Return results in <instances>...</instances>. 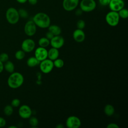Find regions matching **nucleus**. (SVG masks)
<instances>
[{
  "mask_svg": "<svg viewBox=\"0 0 128 128\" xmlns=\"http://www.w3.org/2000/svg\"><path fill=\"white\" fill-rule=\"evenodd\" d=\"M20 101L18 98H14L11 102V106L14 108H16L20 106Z\"/></svg>",
  "mask_w": 128,
  "mask_h": 128,
  "instance_id": "30",
  "label": "nucleus"
},
{
  "mask_svg": "<svg viewBox=\"0 0 128 128\" xmlns=\"http://www.w3.org/2000/svg\"><path fill=\"white\" fill-rule=\"evenodd\" d=\"M108 6L111 10L118 12L124 8V2L123 0H110Z\"/></svg>",
  "mask_w": 128,
  "mask_h": 128,
  "instance_id": "14",
  "label": "nucleus"
},
{
  "mask_svg": "<svg viewBox=\"0 0 128 128\" xmlns=\"http://www.w3.org/2000/svg\"><path fill=\"white\" fill-rule=\"evenodd\" d=\"M107 128H119L120 126L116 123H110L106 126Z\"/></svg>",
  "mask_w": 128,
  "mask_h": 128,
  "instance_id": "33",
  "label": "nucleus"
},
{
  "mask_svg": "<svg viewBox=\"0 0 128 128\" xmlns=\"http://www.w3.org/2000/svg\"><path fill=\"white\" fill-rule=\"evenodd\" d=\"M54 66L56 67V68H60L64 66V62L61 58H56L53 61Z\"/></svg>",
  "mask_w": 128,
  "mask_h": 128,
  "instance_id": "24",
  "label": "nucleus"
},
{
  "mask_svg": "<svg viewBox=\"0 0 128 128\" xmlns=\"http://www.w3.org/2000/svg\"><path fill=\"white\" fill-rule=\"evenodd\" d=\"M34 56L39 62L46 60L48 58V50L46 48L39 46L35 50Z\"/></svg>",
  "mask_w": 128,
  "mask_h": 128,
  "instance_id": "13",
  "label": "nucleus"
},
{
  "mask_svg": "<svg viewBox=\"0 0 128 128\" xmlns=\"http://www.w3.org/2000/svg\"><path fill=\"white\" fill-rule=\"evenodd\" d=\"M114 108L110 104H107L104 108V112L107 116H112L114 113Z\"/></svg>",
  "mask_w": 128,
  "mask_h": 128,
  "instance_id": "18",
  "label": "nucleus"
},
{
  "mask_svg": "<svg viewBox=\"0 0 128 128\" xmlns=\"http://www.w3.org/2000/svg\"><path fill=\"white\" fill-rule=\"evenodd\" d=\"M4 70V64H3V62H2L0 60V73H1L3 70Z\"/></svg>",
  "mask_w": 128,
  "mask_h": 128,
  "instance_id": "37",
  "label": "nucleus"
},
{
  "mask_svg": "<svg viewBox=\"0 0 128 128\" xmlns=\"http://www.w3.org/2000/svg\"><path fill=\"white\" fill-rule=\"evenodd\" d=\"M79 4V0H63L62 6L64 9L68 12L75 10Z\"/></svg>",
  "mask_w": 128,
  "mask_h": 128,
  "instance_id": "11",
  "label": "nucleus"
},
{
  "mask_svg": "<svg viewBox=\"0 0 128 128\" xmlns=\"http://www.w3.org/2000/svg\"><path fill=\"white\" fill-rule=\"evenodd\" d=\"M8 128H17V126H8Z\"/></svg>",
  "mask_w": 128,
  "mask_h": 128,
  "instance_id": "40",
  "label": "nucleus"
},
{
  "mask_svg": "<svg viewBox=\"0 0 128 128\" xmlns=\"http://www.w3.org/2000/svg\"><path fill=\"white\" fill-rule=\"evenodd\" d=\"M24 78L22 74L18 72H13L8 76L7 83L8 86L16 89L20 88L24 83Z\"/></svg>",
  "mask_w": 128,
  "mask_h": 128,
  "instance_id": "2",
  "label": "nucleus"
},
{
  "mask_svg": "<svg viewBox=\"0 0 128 128\" xmlns=\"http://www.w3.org/2000/svg\"><path fill=\"white\" fill-rule=\"evenodd\" d=\"M81 124L80 120L75 116H68L66 122V126L68 128H78L80 126Z\"/></svg>",
  "mask_w": 128,
  "mask_h": 128,
  "instance_id": "7",
  "label": "nucleus"
},
{
  "mask_svg": "<svg viewBox=\"0 0 128 128\" xmlns=\"http://www.w3.org/2000/svg\"><path fill=\"white\" fill-rule=\"evenodd\" d=\"M8 55L6 52H2L0 54V60L2 62H5L8 60Z\"/></svg>",
  "mask_w": 128,
  "mask_h": 128,
  "instance_id": "29",
  "label": "nucleus"
},
{
  "mask_svg": "<svg viewBox=\"0 0 128 128\" xmlns=\"http://www.w3.org/2000/svg\"><path fill=\"white\" fill-rule=\"evenodd\" d=\"M29 124L32 128H36L38 124V119L34 116H30L29 118Z\"/></svg>",
  "mask_w": 128,
  "mask_h": 128,
  "instance_id": "25",
  "label": "nucleus"
},
{
  "mask_svg": "<svg viewBox=\"0 0 128 128\" xmlns=\"http://www.w3.org/2000/svg\"><path fill=\"white\" fill-rule=\"evenodd\" d=\"M4 69L9 73H12L14 70V66L12 62L10 60H8L5 62V64H4Z\"/></svg>",
  "mask_w": 128,
  "mask_h": 128,
  "instance_id": "19",
  "label": "nucleus"
},
{
  "mask_svg": "<svg viewBox=\"0 0 128 128\" xmlns=\"http://www.w3.org/2000/svg\"><path fill=\"white\" fill-rule=\"evenodd\" d=\"M64 127V126L62 124H58L56 126V128H63Z\"/></svg>",
  "mask_w": 128,
  "mask_h": 128,
  "instance_id": "39",
  "label": "nucleus"
},
{
  "mask_svg": "<svg viewBox=\"0 0 128 128\" xmlns=\"http://www.w3.org/2000/svg\"><path fill=\"white\" fill-rule=\"evenodd\" d=\"M14 112L13 107L11 105H6L4 108V112L6 116H11Z\"/></svg>",
  "mask_w": 128,
  "mask_h": 128,
  "instance_id": "22",
  "label": "nucleus"
},
{
  "mask_svg": "<svg viewBox=\"0 0 128 128\" xmlns=\"http://www.w3.org/2000/svg\"><path fill=\"white\" fill-rule=\"evenodd\" d=\"M6 124V120L5 119L2 118L0 116V128H2L4 127Z\"/></svg>",
  "mask_w": 128,
  "mask_h": 128,
  "instance_id": "32",
  "label": "nucleus"
},
{
  "mask_svg": "<svg viewBox=\"0 0 128 128\" xmlns=\"http://www.w3.org/2000/svg\"><path fill=\"white\" fill-rule=\"evenodd\" d=\"M24 32L29 36H32L35 34L36 32V26L32 20H28L24 26Z\"/></svg>",
  "mask_w": 128,
  "mask_h": 128,
  "instance_id": "9",
  "label": "nucleus"
},
{
  "mask_svg": "<svg viewBox=\"0 0 128 128\" xmlns=\"http://www.w3.org/2000/svg\"><path fill=\"white\" fill-rule=\"evenodd\" d=\"M48 28V30L51 32L54 35V36L60 35V34L62 32V30L60 28L59 26L56 24H50Z\"/></svg>",
  "mask_w": 128,
  "mask_h": 128,
  "instance_id": "17",
  "label": "nucleus"
},
{
  "mask_svg": "<svg viewBox=\"0 0 128 128\" xmlns=\"http://www.w3.org/2000/svg\"><path fill=\"white\" fill-rule=\"evenodd\" d=\"M59 56L58 49L52 48L48 50V58L54 61L58 58Z\"/></svg>",
  "mask_w": 128,
  "mask_h": 128,
  "instance_id": "16",
  "label": "nucleus"
},
{
  "mask_svg": "<svg viewBox=\"0 0 128 128\" xmlns=\"http://www.w3.org/2000/svg\"><path fill=\"white\" fill-rule=\"evenodd\" d=\"M18 12L20 17V18H27L28 16V12L24 8L20 9L18 10Z\"/></svg>",
  "mask_w": 128,
  "mask_h": 128,
  "instance_id": "27",
  "label": "nucleus"
},
{
  "mask_svg": "<svg viewBox=\"0 0 128 128\" xmlns=\"http://www.w3.org/2000/svg\"><path fill=\"white\" fill-rule=\"evenodd\" d=\"M74 40L77 42H84L86 38V34L82 30L77 28L74 30L72 34Z\"/></svg>",
  "mask_w": 128,
  "mask_h": 128,
  "instance_id": "15",
  "label": "nucleus"
},
{
  "mask_svg": "<svg viewBox=\"0 0 128 128\" xmlns=\"http://www.w3.org/2000/svg\"><path fill=\"white\" fill-rule=\"evenodd\" d=\"M16 1L20 4H24L28 2V0H16Z\"/></svg>",
  "mask_w": 128,
  "mask_h": 128,
  "instance_id": "38",
  "label": "nucleus"
},
{
  "mask_svg": "<svg viewBox=\"0 0 128 128\" xmlns=\"http://www.w3.org/2000/svg\"><path fill=\"white\" fill-rule=\"evenodd\" d=\"M38 44L40 47L46 48L50 44V40L46 37H42L39 39Z\"/></svg>",
  "mask_w": 128,
  "mask_h": 128,
  "instance_id": "21",
  "label": "nucleus"
},
{
  "mask_svg": "<svg viewBox=\"0 0 128 128\" xmlns=\"http://www.w3.org/2000/svg\"><path fill=\"white\" fill-rule=\"evenodd\" d=\"M39 64L40 71L45 74L51 72L54 67L53 61L48 58L40 62Z\"/></svg>",
  "mask_w": 128,
  "mask_h": 128,
  "instance_id": "6",
  "label": "nucleus"
},
{
  "mask_svg": "<svg viewBox=\"0 0 128 128\" xmlns=\"http://www.w3.org/2000/svg\"><path fill=\"white\" fill-rule=\"evenodd\" d=\"M85 26H86L85 22L82 20H80L76 22L77 28L83 30L85 28Z\"/></svg>",
  "mask_w": 128,
  "mask_h": 128,
  "instance_id": "28",
  "label": "nucleus"
},
{
  "mask_svg": "<svg viewBox=\"0 0 128 128\" xmlns=\"http://www.w3.org/2000/svg\"><path fill=\"white\" fill-rule=\"evenodd\" d=\"M28 3L31 5H35L38 2V0H28Z\"/></svg>",
  "mask_w": 128,
  "mask_h": 128,
  "instance_id": "35",
  "label": "nucleus"
},
{
  "mask_svg": "<svg viewBox=\"0 0 128 128\" xmlns=\"http://www.w3.org/2000/svg\"><path fill=\"white\" fill-rule=\"evenodd\" d=\"M110 0H98L100 4L102 6H108Z\"/></svg>",
  "mask_w": 128,
  "mask_h": 128,
  "instance_id": "31",
  "label": "nucleus"
},
{
  "mask_svg": "<svg viewBox=\"0 0 128 128\" xmlns=\"http://www.w3.org/2000/svg\"><path fill=\"white\" fill-rule=\"evenodd\" d=\"M120 16L117 12L110 10L106 16V23L111 26H116L120 22Z\"/></svg>",
  "mask_w": 128,
  "mask_h": 128,
  "instance_id": "4",
  "label": "nucleus"
},
{
  "mask_svg": "<svg viewBox=\"0 0 128 128\" xmlns=\"http://www.w3.org/2000/svg\"><path fill=\"white\" fill-rule=\"evenodd\" d=\"M80 6V9L82 12H88L93 11L96 8V4L94 0H82Z\"/></svg>",
  "mask_w": 128,
  "mask_h": 128,
  "instance_id": "5",
  "label": "nucleus"
},
{
  "mask_svg": "<svg viewBox=\"0 0 128 128\" xmlns=\"http://www.w3.org/2000/svg\"><path fill=\"white\" fill-rule=\"evenodd\" d=\"M118 12L120 18L126 19L128 17V10L126 8H124Z\"/></svg>",
  "mask_w": 128,
  "mask_h": 128,
  "instance_id": "23",
  "label": "nucleus"
},
{
  "mask_svg": "<svg viewBox=\"0 0 128 128\" xmlns=\"http://www.w3.org/2000/svg\"><path fill=\"white\" fill-rule=\"evenodd\" d=\"M36 46L34 41L31 38H26L24 40L21 44L22 50L25 52H32Z\"/></svg>",
  "mask_w": 128,
  "mask_h": 128,
  "instance_id": "8",
  "label": "nucleus"
},
{
  "mask_svg": "<svg viewBox=\"0 0 128 128\" xmlns=\"http://www.w3.org/2000/svg\"><path fill=\"white\" fill-rule=\"evenodd\" d=\"M82 12H83L80 9H78L76 12V14L77 15V16H80V15H81L82 14Z\"/></svg>",
  "mask_w": 128,
  "mask_h": 128,
  "instance_id": "36",
  "label": "nucleus"
},
{
  "mask_svg": "<svg viewBox=\"0 0 128 128\" xmlns=\"http://www.w3.org/2000/svg\"><path fill=\"white\" fill-rule=\"evenodd\" d=\"M54 36V35L51 32H50L48 30L46 34V37L50 40Z\"/></svg>",
  "mask_w": 128,
  "mask_h": 128,
  "instance_id": "34",
  "label": "nucleus"
},
{
  "mask_svg": "<svg viewBox=\"0 0 128 128\" xmlns=\"http://www.w3.org/2000/svg\"><path fill=\"white\" fill-rule=\"evenodd\" d=\"M40 62H39L35 56H32L26 60V64L29 67H34L38 66L40 64Z\"/></svg>",
  "mask_w": 128,
  "mask_h": 128,
  "instance_id": "20",
  "label": "nucleus"
},
{
  "mask_svg": "<svg viewBox=\"0 0 128 128\" xmlns=\"http://www.w3.org/2000/svg\"><path fill=\"white\" fill-rule=\"evenodd\" d=\"M25 53L26 52L24 50H18L15 53V54H14L15 58L18 60H22L24 58Z\"/></svg>",
  "mask_w": 128,
  "mask_h": 128,
  "instance_id": "26",
  "label": "nucleus"
},
{
  "mask_svg": "<svg viewBox=\"0 0 128 128\" xmlns=\"http://www.w3.org/2000/svg\"><path fill=\"white\" fill-rule=\"evenodd\" d=\"M18 114L20 118L24 119L29 118L32 115V110L28 105L21 106L18 109Z\"/></svg>",
  "mask_w": 128,
  "mask_h": 128,
  "instance_id": "10",
  "label": "nucleus"
},
{
  "mask_svg": "<svg viewBox=\"0 0 128 128\" xmlns=\"http://www.w3.org/2000/svg\"><path fill=\"white\" fill-rule=\"evenodd\" d=\"M64 44V38L60 35L54 36L50 40V46L54 48L59 49L61 48Z\"/></svg>",
  "mask_w": 128,
  "mask_h": 128,
  "instance_id": "12",
  "label": "nucleus"
},
{
  "mask_svg": "<svg viewBox=\"0 0 128 128\" xmlns=\"http://www.w3.org/2000/svg\"><path fill=\"white\" fill-rule=\"evenodd\" d=\"M6 18L9 24H14L18 23L20 17L18 10L14 8L10 7L6 11Z\"/></svg>",
  "mask_w": 128,
  "mask_h": 128,
  "instance_id": "3",
  "label": "nucleus"
},
{
  "mask_svg": "<svg viewBox=\"0 0 128 128\" xmlns=\"http://www.w3.org/2000/svg\"><path fill=\"white\" fill-rule=\"evenodd\" d=\"M32 21L36 26L42 28H48L50 24V16L42 12L36 14L32 18Z\"/></svg>",
  "mask_w": 128,
  "mask_h": 128,
  "instance_id": "1",
  "label": "nucleus"
}]
</instances>
